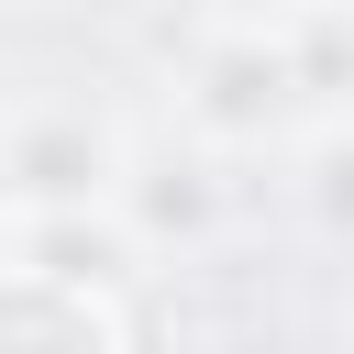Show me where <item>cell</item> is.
<instances>
[{
    "label": "cell",
    "instance_id": "obj_2",
    "mask_svg": "<svg viewBox=\"0 0 354 354\" xmlns=\"http://www.w3.org/2000/svg\"><path fill=\"white\" fill-rule=\"evenodd\" d=\"M288 100H299V77H288V44H277V33H221V44L199 55V77H188V122H199L210 144L277 133Z\"/></svg>",
    "mask_w": 354,
    "mask_h": 354
},
{
    "label": "cell",
    "instance_id": "obj_4",
    "mask_svg": "<svg viewBox=\"0 0 354 354\" xmlns=\"http://www.w3.org/2000/svg\"><path fill=\"white\" fill-rule=\"evenodd\" d=\"M122 210H133V243L144 232H199L221 210V188H210V166H133L122 177Z\"/></svg>",
    "mask_w": 354,
    "mask_h": 354
},
{
    "label": "cell",
    "instance_id": "obj_3",
    "mask_svg": "<svg viewBox=\"0 0 354 354\" xmlns=\"http://www.w3.org/2000/svg\"><path fill=\"white\" fill-rule=\"evenodd\" d=\"M0 354H122V321L100 288H66L44 266H0Z\"/></svg>",
    "mask_w": 354,
    "mask_h": 354
},
{
    "label": "cell",
    "instance_id": "obj_1",
    "mask_svg": "<svg viewBox=\"0 0 354 354\" xmlns=\"http://www.w3.org/2000/svg\"><path fill=\"white\" fill-rule=\"evenodd\" d=\"M122 177H133V144L88 100H33V111L0 122V199L22 221H44V210H122Z\"/></svg>",
    "mask_w": 354,
    "mask_h": 354
}]
</instances>
